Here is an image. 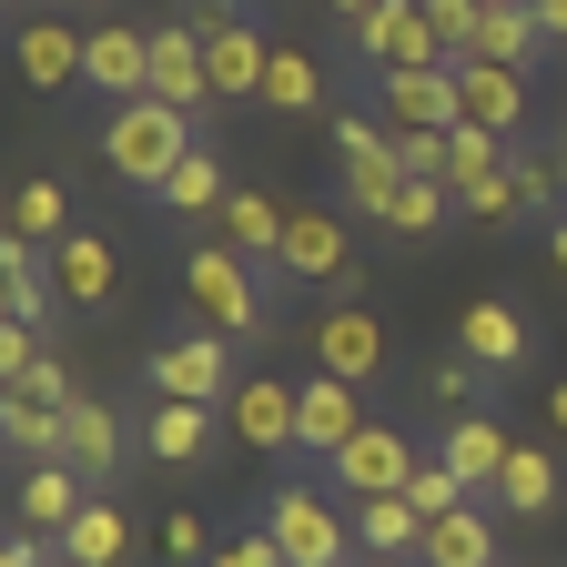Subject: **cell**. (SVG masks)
<instances>
[{
    "label": "cell",
    "mask_w": 567,
    "mask_h": 567,
    "mask_svg": "<svg viewBox=\"0 0 567 567\" xmlns=\"http://www.w3.org/2000/svg\"><path fill=\"white\" fill-rule=\"evenodd\" d=\"M61 295L51 274V244H0V305H11V324H41V305Z\"/></svg>",
    "instance_id": "obj_25"
},
{
    "label": "cell",
    "mask_w": 567,
    "mask_h": 567,
    "mask_svg": "<svg viewBox=\"0 0 567 567\" xmlns=\"http://www.w3.org/2000/svg\"><path fill=\"white\" fill-rule=\"evenodd\" d=\"M153 102H173L183 122L193 112H213V71H203V31H153Z\"/></svg>",
    "instance_id": "obj_14"
},
{
    "label": "cell",
    "mask_w": 567,
    "mask_h": 567,
    "mask_svg": "<svg viewBox=\"0 0 567 567\" xmlns=\"http://www.w3.org/2000/svg\"><path fill=\"white\" fill-rule=\"evenodd\" d=\"M153 547H163L173 567H193V557H213V527H203V517H163V527H153Z\"/></svg>",
    "instance_id": "obj_40"
},
{
    "label": "cell",
    "mask_w": 567,
    "mask_h": 567,
    "mask_svg": "<svg viewBox=\"0 0 567 567\" xmlns=\"http://www.w3.org/2000/svg\"><path fill=\"white\" fill-rule=\"evenodd\" d=\"M537 21H547V41H567V0H537Z\"/></svg>",
    "instance_id": "obj_44"
},
{
    "label": "cell",
    "mask_w": 567,
    "mask_h": 567,
    "mask_svg": "<svg viewBox=\"0 0 567 567\" xmlns=\"http://www.w3.org/2000/svg\"><path fill=\"white\" fill-rule=\"evenodd\" d=\"M365 425H375V415L354 405V385H344V375H315V385H305V425H295V456H344Z\"/></svg>",
    "instance_id": "obj_13"
},
{
    "label": "cell",
    "mask_w": 567,
    "mask_h": 567,
    "mask_svg": "<svg viewBox=\"0 0 567 567\" xmlns=\"http://www.w3.org/2000/svg\"><path fill=\"white\" fill-rule=\"evenodd\" d=\"M385 122L395 132H456V61L446 71H385Z\"/></svg>",
    "instance_id": "obj_15"
},
{
    "label": "cell",
    "mask_w": 567,
    "mask_h": 567,
    "mask_svg": "<svg viewBox=\"0 0 567 567\" xmlns=\"http://www.w3.org/2000/svg\"><path fill=\"white\" fill-rule=\"evenodd\" d=\"M122 557H132V517L112 496H92V507L71 517V537H61V567H122Z\"/></svg>",
    "instance_id": "obj_27"
},
{
    "label": "cell",
    "mask_w": 567,
    "mask_h": 567,
    "mask_svg": "<svg viewBox=\"0 0 567 567\" xmlns=\"http://www.w3.org/2000/svg\"><path fill=\"white\" fill-rule=\"evenodd\" d=\"M82 51H92L82 31H61V21H31V31H21V82H31V92H61V82H82Z\"/></svg>",
    "instance_id": "obj_29"
},
{
    "label": "cell",
    "mask_w": 567,
    "mask_h": 567,
    "mask_svg": "<svg viewBox=\"0 0 567 567\" xmlns=\"http://www.w3.org/2000/svg\"><path fill=\"white\" fill-rule=\"evenodd\" d=\"M315 365H324V375H344V385L385 375V324H375L365 305H334V315L315 324Z\"/></svg>",
    "instance_id": "obj_11"
},
{
    "label": "cell",
    "mask_w": 567,
    "mask_h": 567,
    "mask_svg": "<svg viewBox=\"0 0 567 567\" xmlns=\"http://www.w3.org/2000/svg\"><path fill=\"white\" fill-rule=\"evenodd\" d=\"M507 456H517V436L496 415H446V466L476 486V496H496V476H507Z\"/></svg>",
    "instance_id": "obj_20"
},
{
    "label": "cell",
    "mask_w": 567,
    "mask_h": 567,
    "mask_svg": "<svg viewBox=\"0 0 567 567\" xmlns=\"http://www.w3.org/2000/svg\"><path fill=\"white\" fill-rule=\"evenodd\" d=\"M415 466H425L415 436H395V425H365V436L334 456V486H344V507H365V496H405Z\"/></svg>",
    "instance_id": "obj_8"
},
{
    "label": "cell",
    "mask_w": 567,
    "mask_h": 567,
    "mask_svg": "<svg viewBox=\"0 0 567 567\" xmlns=\"http://www.w3.org/2000/svg\"><path fill=\"white\" fill-rule=\"evenodd\" d=\"M163 203H173V213H224V203H234V183H224V153H203V142H193V153H183V173L163 183Z\"/></svg>",
    "instance_id": "obj_33"
},
{
    "label": "cell",
    "mask_w": 567,
    "mask_h": 567,
    "mask_svg": "<svg viewBox=\"0 0 567 567\" xmlns=\"http://www.w3.org/2000/svg\"><path fill=\"white\" fill-rule=\"evenodd\" d=\"M183 153H193V122L173 112V102H112V122H102V163L122 173V183H142V193H163L173 173H183Z\"/></svg>",
    "instance_id": "obj_2"
},
{
    "label": "cell",
    "mask_w": 567,
    "mask_h": 567,
    "mask_svg": "<svg viewBox=\"0 0 567 567\" xmlns=\"http://www.w3.org/2000/svg\"><path fill=\"white\" fill-rule=\"evenodd\" d=\"M315 102H324V71H315V51L274 41V71H264V112H274V122H315Z\"/></svg>",
    "instance_id": "obj_28"
},
{
    "label": "cell",
    "mask_w": 567,
    "mask_h": 567,
    "mask_svg": "<svg viewBox=\"0 0 567 567\" xmlns=\"http://www.w3.org/2000/svg\"><path fill=\"white\" fill-rule=\"evenodd\" d=\"M476 375H486V365H466V354H456V365H436V405H446V415H476Z\"/></svg>",
    "instance_id": "obj_42"
},
{
    "label": "cell",
    "mask_w": 567,
    "mask_h": 567,
    "mask_svg": "<svg viewBox=\"0 0 567 567\" xmlns=\"http://www.w3.org/2000/svg\"><path fill=\"white\" fill-rule=\"evenodd\" d=\"M51 365V344H41V324H11V315H0V385H31Z\"/></svg>",
    "instance_id": "obj_37"
},
{
    "label": "cell",
    "mask_w": 567,
    "mask_h": 567,
    "mask_svg": "<svg viewBox=\"0 0 567 567\" xmlns=\"http://www.w3.org/2000/svg\"><path fill=\"white\" fill-rule=\"evenodd\" d=\"M0 567H61V547H51V537H11V547H0Z\"/></svg>",
    "instance_id": "obj_43"
},
{
    "label": "cell",
    "mask_w": 567,
    "mask_h": 567,
    "mask_svg": "<svg viewBox=\"0 0 567 567\" xmlns=\"http://www.w3.org/2000/svg\"><path fill=\"white\" fill-rule=\"evenodd\" d=\"M61 234H71V193H61L51 173L21 183V193H11V244H61Z\"/></svg>",
    "instance_id": "obj_32"
},
{
    "label": "cell",
    "mask_w": 567,
    "mask_h": 567,
    "mask_svg": "<svg viewBox=\"0 0 567 567\" xmlns=\"http://www.w3.org/2000/svg\"><path fill=\"white\" fill-rule=\"evenodd\" d=\"M334 153H344V203L385 224V213L405 203V183H415L405 153H395V132H385V112H334Z\"/></svg>",
    "instance_id": "obj_4"
},
{
    "label": "cell",
    "mask_w": 567,
    "mask_h": 567,
    "mask_svg": "<svg viewBox=\"0 0 567 567\" xmlns=\"http://www.w3.org/2000/svg\"><path fill=\"white\" fill-rule=\"evenodd\" d=\"M284 213H295V203H274V193H234V203H224V244H234L244 264H274V254H284Z\"/></svg>",
    "instance_id": "obj_31"
},
{
    "label": "cell",
    "mask_w": 567,
    "mask_h": 567,
    "mask_svg": "<svg viewBox=\"0 0 567 567\" xmlns=\"http://www.w3.org/2000/svg\"><path fill=\"white\" fill-rule=\"evenodd\" d=\"M375 567H405V557H375Z\"/></svg>",
    "instance_id": "obj_48"
},
{
    "label": "cell",
    "mask_w": 567,
    "mask_h": 567,
    "mask_svg": "<svg viewBox=\"0 0 567 567\" xmlns=\"http://www.w3.org/2000/svg\"><path fill=\"white\" fill-rule=\"evenodd\" d=\"M456 354H466V365H486V375H517V365H527V315H517V305H466V315H456Z\"/></svg>",
    "instance_id": "obj_17"
},
{
    "label": "cell",
    "mask_w": 567,
    "mask_h": 567,
    "mask_svg": "<svg viewBox=\"0 0 567 567\" xmlns=\"http://www.w3.org/2000/svg\"><path fill=\"white\" fill-rule=\"evenodd\" d=\"M183 305L203 315V334H224V344H264L274 334V315L254 295V264L234 244H193L183 254Z\"/></svg>",
    "instance_id": "obj_1"
},
{
    "label": "cell",
    "mask_w": 567,
    "mask_h": 567,
    "mask_svg": "<svg viewBox=\"0 0 567 567\" xmlns=\"http://www.w3.org/2000/svg\"><path fill=\"white\" fill-rule=\"evenodd\" d=\"M51 274H61V295H71V305H112L122 254H112L102 234H61V244H51Z\"/></svg>",
    "instance_id": "obj_22"
},
{
    "label": "cell",
    "mask_w": 567,
    "mask_h": 567,
    "mask_svg": "<svg viewBox=\"0 0 567 567\" xmlns=\"http://www.w3.org/2000/svg\"><path fill=\"white\" fill-rule=\"evenodd\" d=\"M153 395H173V405H224L234 395V354H224V334H173V344H153Z\"/></svg>",
    "instance_id": "obj_7"
},
{
    "label": "cell",
    "mask_w": 567,
    "mask_h": 567,
    "mask_svg": "<svg viewBox=\"0 0 567 567\" xmlns=\"http://www.w3.org/2000/svg\"><path fill=\"white\" fill-rule=\"evenodd\" d=\"M547 254H557V274H567V213H557V224H547Z\"/></svg>",
    "instance_id": "obj_45"
},
{
    "label": "cell",
    "mask_w": 567,
    "mask_h": 567,
    "mask_svg": "<svg viewBox=\"0 0 567 567\" xmlns=\"http://www.w3.org/2000/svg\"><path fill=\"white\" fill-rule=\"evenodd\" d=\"M122 456H132V436H122V415H112L102 395H82V405H71V436H61V466H82V476H92V496H102Z\"/></svg>",
    "instance_id": "obj_18"
},
{
    "label": "cell",
    "mask_w": 567,
    "mask_h": 567,
    "mask_svg": "<svg viewBox=\"0 0 567 567\" xmlns=\"http://www.w3.org/2000/svg\"><path fill=\"white\" fill-rule=\"evenodd\" d=\"M82 507H92V476H82V466H31V476H21V537H51V547H61Z\"/></svg>",
    "instance_id": "obj_16"
},
{
    "label": "cell",
    "mask_w": 567,
    "mask_h": 567,
    "mask_svg": "<svg viewBox=\"0 0 567 567\" xmlns=\"http://www.w3.org/2000/svg\"><path fill=\"white\" fill-rule=\"evenodd\" d=\"M537 51H557V41H547V21H537V0H496L466 61H507V71H527Z\"/></svg>",
    "instance_id": "obj_24"
},
{
    "label": "cell",
    "mask_w": 567,
    "mask_h": 567,
    "mask_svg": "<svg viewBox=\"0 0 567 567\" xmlns=\"http://www.w3.org/2000/svg\"><path fill=\"white\" fill-rule=\"evenodd\" d=\"M425 21H436V41L466 61V51H476V31H486V0H425Z\"/></svg>",
    "instance_id": "obj_38"
},
{
    "label": "cell",
    "mask_w": 567,
    "mask_h": 567,
    "mask_svg": "<svg viewBox=\"0 0 567 567\" xmlns=\"http://www.w3.org/2000/svg\"><path fill=\"white\" fill-rule=\"evenodd\" d=\"M284 284H334V305H354V234H344V213L334 203H295L284 213V254H274Z\"/></svg>",
    "instance_id": "obj_5"
},
{
    "label": "cell",
    "mask_w": 567,
    "mask_h": 567,
    "mask_svg": "<svg viewBox=\"0 0 567 567\" xmlns=\"http://www.w3.org/2000/svg\"><path fill=\"white\" fill-rule=\"evenodd\" d=\"M324 11H334V21H365V11H375V0H324Z\"/></svg>",
    "instance_id": "obj_47"
},
{
    "label": "cell",
    "mask_w": 567,
    "mask_h": 567,
    "mask_svg": "<svg viewBox=\"0 0 567 567\" xmlns=\"http://www.w3.org/2000/svg\"><path fill=\"white\" fill-rule=\"evenodd\" d=\"M213 415H224V405H173V395H153L142 446H153L163 466H193V456H213Z\"/></svg>",
    "instance_id": "obj_23"
},
{
    "label": "cell",
    "mask_w": 567,
    "mask_h": 567,
    "mask_svg": "<svg viewBox=\"0 0 567 567\" xmlns=\"http://www.w3.org/2000/svg\"><path fill=\"white\" fill-rule=\"evenodd\" d=\"M486 11H496V0H486Z\"/></svg>",
    "instance_id": "obj_49"
},
{
    "label": "cell",
    "mask_w": 567,
    "mask_h": 567,
    "mask_svg": "<svg viewBox=\"0 0 567 567\" xmlns=\"http://www.w3.org/2000/svg\"><path fill=\"white\" fill-rule=\"evenodd\" d=\"M203 567H284V547H274L264 527H244V537H224V547H213Z\"/></svg>",
    "instance_id": "obj_41"
},
{
    "label": "cell",
    "mask_w": 567,
    "mask_h": 567,
    "mask_svg": "<svg viewBox=\"0 0 567 567\" xmlns=\"http://www.w3.org/2000/svg\"><path fill=\"white\" fill-rule=\"evenodd\" d=\"M456 213H476V224H517V213H527V193H517V163H496V173L456 183Z\"/></svg>",
    "instance_id": "obj_35"
},
{
    "label": "cell",
    "mask_w": 567,
    "mask_h": 567,
    "mask_svg": "<svg viewBox=\"0 0 567 567\" xmlns=\"http://www.w3.org/2000/svg\"><path fill=\"white\" fill-rule=\"evenodd\" d=\"M344 517H354V547H365V557H415L425 547L415 496H365V507H344Z\"/></svg>",
    "instance_id": "obj_26"
},
{
    "label": "cell",
    "mask_w": 567,
    "mask_h": 567,
    "mask_svg": "<svg viewBox=\"0 0 567 567\" xmlns=\"http://www.w3.org/2000/svg\"><path fill=\"white\" fill-rule=\"evenodd\" d=\"M354 61H365L375 82H385V71H446L456 51L436 41V21H425V0H375V11L354 21Z\"/></svg>",
    "instance_id": "obj_6"
},
{
    "label": "cell",
    "mask_w": 567,
    "mask_h": 567,
    "mask_svg": "<svg viewBox=\"0 0 567 567\" xmlns=\"http://www.w3.org/2000/svg\"><path fill=\"white\" fill-rule=\"evenodd\" d=\"M547 425H557V436H567V375H557V395H547Z\"/></svg>",
    "instance_id": "obj_46"
},
{
    "label": "cell",
    "mask_w": 567,
    "mask_h": 567,
    "mask_svg": "<svg viewBox=\"0 0 567 567\" xmlns=\"http://www.w3.org/2000/svg\"><path fill=\"white\" fill-rule=\"evenodd\" d=\"M446 213H456V193H446V183H405V203L385 213V234H415V244H425Z\"/></svg>",
    "instance_id": "obj_36"
},
{
    "label": "cell",
    "mask_w": 567,
    "mask_h": 567,
    "mask_svg": "<svg viewBox=\"0 0 567 567\" xmlns=\"http://www.w3.org/2000/svg\"><path fill=\"white\" fill-rule=\"evenodd\" d=\"M82 71H92V92H112V102H142V92H153V31H92Z\"/></svg>",
    "instance_id": "obj_19"
},
{
    "label": "cell",
    "mask_w": 567,
    "mask_h": 567,
    "mask_svg": "<svg viewBox=\"0 0 567 567\" xmlns=\"http://www.w3.org/2000/svg\"><path fill=\"white\" fill-rule=\"evenodd\" d=\"M547 507H557V466H547V446H517V456H507V476H496V517L537 527Z\"/></svg>",
    "instance_id": "obj_30"
},
{
    "label": "cell",
    "mask_w": 567,
    "mask_h": 567,
    "mask_svg": "<svg viewBox=\"0 0 567 567\" xmlns=\"http://www.w3.org/2000/svg\"><path fill=\"white\" fill-rule=\"evenodd\" d=\"M517 193H527V213H547L567 193V153H517Z\"/></svg>",
    "instance_id": "obj_39"
},
{
    "label": "cell",
    "mask_w": 567,
    "mask_h": 567,
    "mask_svg": "<svg viewBox=\"0 0 567 567\" xmlns=\"http://www.w3.org/2000/svg\"><path fill=\"white\" fill-rule=\"evenodd\" d=\"M415 567H496V507L436 517V527H425V547H415Z\"/></svg>",
    "instance_id": "obj_21"
},
{
    "label": "cell",
    "mask_w": 567,
    "mask_h": 567,
    "mask_svg": "<svg viewBox=\"0 0 567 567\" xmlns=\"http://www.w3.org/2000/svg\"><path fill=\"white\" fill-rule=\"evenodd\" d=\"M224 425L244 446H284L295 456V425H305V385H274V375H244L234 395H224Z\"/></svg>",
    "instance_id": "obj_10"
},
{
    "label": "cell",
    "mask_w": 567,
    "mask_h": 567,
    "mask_svg": "<svg viewBox=\"0 0 567 567\" xmlns=\"http://www.w3.org/2000/svg\"><path fill=\"white\" fill-rule=\"evenodd\" d=\"M203 71H213V102H264V71H274V31L234 21L203 41Z\"/></svg>",
    "instance_id": "obj_12"
},
{
    "label": "cell",
    "mask_w": 567,
    "mask_h": 567,
    "mask_svg": "<svg viewBox=\"0 0 567 567\" xmlns=\"http://www.w3.org/2000/svg\"><path fill=\"white\" fill-rule=\"evenodd\" d=\"M264 537L284 547V567H344V547H354V517L334 507L324 486H274L264 496Z\"/></svg>",
    "instance_id": "obj_3"
},
{
    "label": "cell",
    "mask_w": 567,
    "mask_h": 567,
    "mask_svg": "<svg viewBox=\"0 0 567 567\" xmlns=\"http://www.w3.org/2000/svg\"><path fill=\"white\" fill-rule=\"evenodd\" d=\"M456 132H496L507 142L517 122H527V71H507V61H456Z\"/></svg>",
    "instance_id": "obj_9"
},
{
    "label": "cell",
    "mask_w": 567,
    "mask_h": 567,
    "mask_svg": "<svg viewBox=\"0 0 567 567\" xmlns=\"http://www.w3.org/2000/svg\"><path fill=\"white\" fill-rule=\"evenodd\" d=\"M405 496H415V517H425V527H436V517H456V507H476V486H466L446 456H425V466L405 476Z\"/></svg>",
    "instance_id": "obj_34"
}]
</instances>
